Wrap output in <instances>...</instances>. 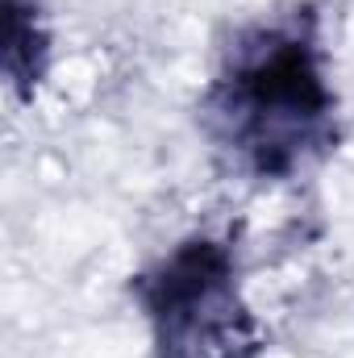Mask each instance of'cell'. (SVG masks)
I'll list each match as a JSON object with an SVG mask.
<instances>
[{
    "label": "cell",
    "mask_w": 354,
    "mask_h": 358,
    "mask_svg": "<svg viewBox=\"0 0 354 358\" xmlns=\"http://www.w3.org/2000/svg\"><path fill=\"white\" fill-rule=\"evenodd\" d=\"M221 113L234 125V142L263 171L292 163L330 117V88L313 46L292 34H267L234 67Z\"/></svg>",
    "instance_id": "obj_1"
},
{
    "label": "cell",
    "mask_w": 354,
    "mask_h": 358,
    "mask_svg": "<svg viewBox=\"0 0 354 358\" xmlns=\"http://www.w3.org/2000/svg\"><path fill=\"white\" fill-rule=\"evenodd\" d=\"M146 313L163 355L225 358L242 325L229 255L213 242L179 246L155 275H146Z\"/></svg>",
    "instance_id": "obj_2"
}]
</instances>
